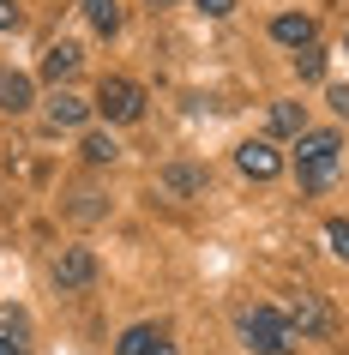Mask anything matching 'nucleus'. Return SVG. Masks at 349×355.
Masks as SVG:
<instances>
[{"instance_id":"obj_1","label":"nucleus","mask_w":349,"mask_h":355,"mask_svg":"<svg viewBox=\"0 0 349 355\" xmlns=\"http://www.w3.org/2000/svg\"><path fill=\"white\" fill-rule=\"evenodd\" d=\"M337 150H343L337 132H301V150H295L301 193H325L331 181H337Z\"/></svg>"},{"instance_id":"obj_2","label":"nucleus","mask_w":349,"mask_h":355,"mask_svg":"<svg viewBox=\"0 0 349 355\" xmlns=\"http://www.w3.org/2000/svg\"><path fill=\"white\" fill-rule=\"evenodd\" d=\"M241 337H247L253 355H289L295 349V325L277 313V307H247V313H241Z\"/></svg>"},{"instance_id":"obj_3","label":"nucleus","mask_w":349,"mask_h":355,"mask_svg":"<svg viewBox=\"0 0 349 355\" xmlns=\"http://www.w3.org/2000/svg\"><path fill=\"white\" fill-rule=\"evenodd\" d=\"M91 109L103 114V121H121V127H127V121H139V114H145V91H139L133 78H103Z\"/></svg>"},{"instance_id":"obj_4","label":"nucleus","mask_w":349,"mask_h":355,"mask_svg":"<svg viewBox=\"0 0 349 355\" xmlns=\"http://www.w3.org/2000/svg\"><path fill=\"white\" fill-rule=\"evenodd\" d=\"M96 283V253L91 247H67L55 259V289H91Z\"/></svg>"},{"instance_id":"obj_5","label":"nucleus","mask_w":349,"mask_h":355,"mask_svg":"<svg viewBox=\"0 0 349 355\" xmlns=\"http://www.w3.org/2000/svg\"><path fill=\"white\" fill-rule=\"evenodd\" d=\"M235 168L247 175V181H271L277 168H283V157H277L271 139H247V145L235 150Z\"/></svg>"},{"instance_id":"obj_6","label":"nucleus","mask_w":349,"mask_h":355,"mask_svg":"<svg viewBox=\"0 0 349 355\" xmlns=\"http://www.w3.org/2000/svg\"><path fill=\"white\" fill-rule=\"evenodd\" d=\"M114 355H181V349H175V337H169L163 325H133V331L114 343Z\"/></svg>"},{"instance_id":"obj_7","label":"nucleus","mask_w":349,"mask_h":355,"mask_svg":"<svg viewBox=\"0 0 349 355\" xmlns=\"http://www.w3.org/2000/svg\"><path fill=\"white\" fill-rule=\"evenodd\" d=\"M295 325V331L301 337H313V331H331V325H337V319L325 313V307H319V295H307V289H301V295H289V313H283Z\"/></svg>"},{"instance_id":"obj_8","label":"nucleus","mask_w":349,"mask_h":355,"mask_svg":"<svg viewBox=\"0 0 349 355\" xmlns=\"http://www.w3.org/2000/svg\"><path fill=\"white\" fill-rule=\"evenodd\" d=\"M271 37L301 55V49H313V19L307 12H283V19H271Z\"/></svg>"},{"instance_id":"obj_9","label":"nucleus","mask_w":349,"mask_h":355,"mask_svg":"<svg viewBox=\"0 0 349 355\" xmlns=\"http://www.w3.org/2000/svg\"><path fill=\"white\" fill-rule=\"evenodd\" d=\"M78 42H55V49H49V55H42V78H49V85H67V78L78 73Z\"/></svg>"},{"instance_id":"obj_10","label":"nucleus","mask_w":349,"mask_h":355,"mask_svg":"<svg viewBox=\"0 0 349 355\" xmlns=\"http://www.w3.org/2000/svg\"><path fill=\"white\" fill-rule=\"evenodd\" d=\"M49 121H55V127H85V121H91V103L73 96V91H55L49 96Z\"/></svg>"},{"instance_id":"obj_11","label":"nucleus","mask_w":349,"mask_h":355,"mask_svg":"<svg viewBox=\"0 0 349 355\" xmlns=\"http://www.w3.org/2000/svg\"><path fill=\"white\" fill-rule=\"evenodd\" d=\"M78 6H85V19H91L96 37H114L121 31V0H78Z\"/></svg>"},{"instance_id":"obj_12","label":"nucleus","mask_w":349,"mask_h":355,"mask_svg":"<svg viewBox=\"0 0 349 355\" xmlns=\"http://www.w3.org/2000/svg\"><path fill=\"white\" fill-rule=\"evenodd\" d=\"M0 109H6V114L31 109V78H24V73H0Z\"/></svg>"},{"instance_id":"obj_13","label":"nucleus","mask_w":349,"mask_h":355,"mask_svg":"<svg viewBox=\"0 0 349 355\" xmlns=\"http://www.w3.org/2000/svg\"><path fill=\"white\" fill-rule=\"evenodd\" d=\"M271 132L301 139V132H307V109H301V103H271Z\"/></svg>"},{"instance_id":"obj_14","label":"nucleus","mask_w":349,"mask_h":355,"mask_svg":"<svg viewBox=\"0 0 349 355\" xmlns=\"http://www.w3.org/2000/svg\"><path fill=\"white\" fill-rule=\"evenodd\" d=\"M199 187H205V175H199V168H181V163L163 168V193H175V199H187V193H199Z\"/></svg>"},{"instance_id":"obj_15","label":"nucleus","mask_w":349,"mask_h":355,"mask_svg":"<svg viewBox=\"0 0 349 355\" xmlns=\"http://www.w3.org/2000/svg\"><path fill=\"white\" fill-rule=\"evenodd\" d=\"M78 150H85V163H114V157H121V145H114L109 132H91Z\"/></svg>"},{"instance_id":"obj_16","label":"nucleus","mask_w":349,"mask_h":355,"mask_svg":"<svg viewBox=\"0 0 349 355\" xmlns=\"http://www.w3.org/2000/svg\"><path fill=\"white\" fill-rule=\"evenodd\" d=\"M295 73L307 78V85H313V78H325V49H319V42H313V49H301V55H295Z\"/></svg>"},{"instance_id":"obj_17","label":"nucleus","mask_w":349,"mask_h":355,"mask_svg":"<svg viewBox=\"0 0 349 355\" xmlns=\"http://www.w3.org/2000/svg\"><path fill=\"white\" fill-rule=\"evenodd\" d=\"M325 241H331V253H337V259H349V217H337V223L325 229Z\"/></svg>"},{"instance_id":"obj_18","label":"nucleus","mask_w":349,"mask_h":355,"mask_svg":"<svg viewBox=\"0 0 349 355\" xmlns=\"http://www.w3.org/2000/svg\"><path fill=\"white\" fill-rule=\"evenodd\" d=\"M0 331H12V337H24V313H19V307H0Z\"/></svg>"},{"instance_id":"obj_19","label":"nucleus","mask_w":349,"mask_h":355,"mask_svg":"<svg viewBox=\"0 0 349 355\" xmlns=\"http://www.w3.org/2000/svg\"><path fill=\"white\" fill-rule=\"evenodd\" d=\"M19 19H24L19 0H0V31H19Z\"/></svg>"},{"instance_id":"obj_20","label":"nucleus","mask_w":349,"mask_h":355,"mask_svg":"<svg viewBox=\"0 0 349 355\" xmlns=\"http://www.w3.org/2000/svg\"><path fill=\"white\" fill-rule=\"evenodd\" d=\"M325 96H331V109H337V114H343V121H349V85H331Z\"/></svg>"},{"instance_id":"obj_21","label":"nucleus","mask_w":349,"mask_h":355,"mask_svg":"<svg viewBox=\"0 0 349 355\" xmlns=\"http://www.w3.org/2000/svg\"><path fill=\"white\" fill-rule=\"evenodd\" d=\"M205 12H211V19H223V12H235V0H199Z\"/></svg>"},{"instance_id":"obj_22","label":"nucleus","mask_w":349,"mask_h":355,"mask_svg":"<svg viewBox=\"0 0 349 355\" xmlns=\"http://www.w3.org/2000/svg\"><path fill=\"white\" fill-rule=\"evenodd\" d=\"M0 355H24V337H6V331H0Z\"/></svg>"},{"instance_id":"obj_23","label":"nucleus","mask_w":349,"mask_h":355,"mask_svg":"<svg viewBox=\"0 0 349 355\" xmlns=\"http://www.w3.org/2000/svg\"><path fill=\"white\" fill-rule=\"evenodd\" d=\"M151 6H175V0H151Z\"/></svg>"}]
</instances>
